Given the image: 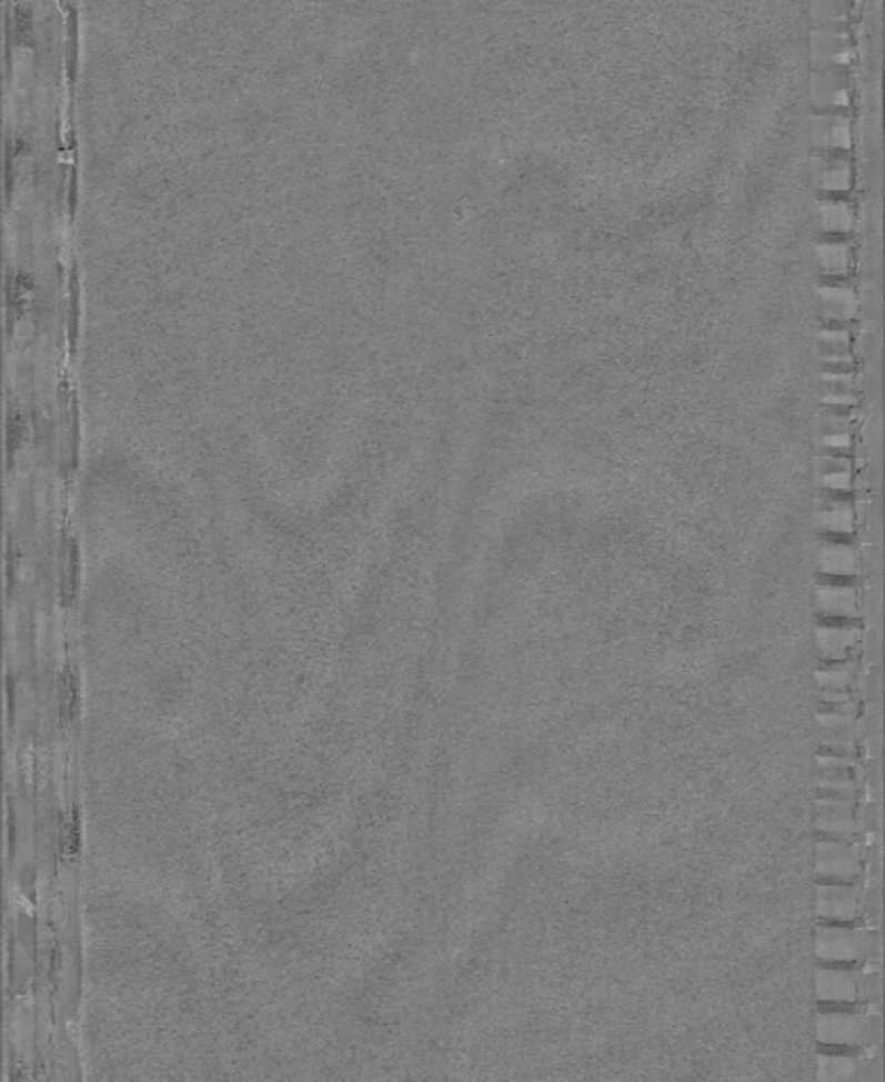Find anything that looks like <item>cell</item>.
Segmentation results:
<instances>
[{
  "label": "cell",
  "instance_id": "cell-31",
  "mask_svg": "<svg viewBox=\"0 0 885 1082\" xmlns=\"http://www.w3.org/2000/svg\"><path fill=\"white\" fill-rule=\"evenodd\" d=\"M824 407H831V409H856L858 407V395H856V391L824 390Z\"/></svg>",
  "mask_w": 885,
  "mask_h": 1082
},
{
  "label": "cell",
  "instance_id": "cell-11",
  "mask_svg": "<svg viewBox=\"0 0 885 1082\" xmlns=\"http://www.w3.org/2000/svg\"><path fill=\"white\" fill-rule=\"evenodd\" d=\"M816 628V643L824 662H842L861 643L863 630L856 620H828Z\"/></svg>",
  "mask_w": 885,
  "mask_h": 1082
},
{
  "label": "cell",
  "instance_id": "cell-16",
  "mask_svg": "<svg viewBox=\"0 0 885 1082\" xmlns=\"http://www.w3.org/2000/svg\"><path fill=\"white\" fill-rule=\"evenodd\" d=\"M856 527V512L845 493H828L821 508V529L826 535L845 538L852 535Z\"/></svg>",
  "mask_w": 885,
  "mask_h": 1082
},
{
  "label": "cell",
  "instance_id": "cell-21",
  "mask_svg": "<svg viewBox=\"0 0 885 1082\" xmlns=\"http://www.w3.org/2000/svg\"><path fill=\"white\" fill-rule=\"evenodd\" d=\"M854 0H809V18L814 26H842L849 22Z\"/></svg>",
  "mask_w": 885,
  "mask_h": 1082
},
{
  "label": "cell",
  "instance_id": "cell-9",
  "mask_svg": "<svg viewBox=\"0 0 885 1082\" xmlns=\"http://www.w3.org/2000/svg\"><path fill=\"white\" fill-rule=\"evenodd\" d=\"M809 142L816 151H849L852 121L845 110H816L809 121Z\"/></svg>",
  "mask_w": 885,
  "mask_h": 1082
},
{
  "label": "cell",
  "instance_id": "cell-24",
  "mask_svg": "<svg viewBox=\"0 0 885 1082\" xmlns=\"http://www.w3.org/2000/svg\"><path fill=\"white\" fill-rule=\"evenodd\" d=\"M858 730H839V732H822V749L828 753L839 755H856L858 751Z\"/></svg>",
  "mask_w": 885,
  "mask_h": 1082
},
{
  "label": "cell",
  "instance_id": "cell-30",
  "mask_svg": "<svg viewBox=\"0 0 885 1082\" xmlns=\"http://www.w3.org/2000/svg\"><path fill=\"white\" fill-rule=\"evenodd\" d=\"M824 369L849 370L854 367V355L849 349H822Z\"/></svg>",
  "mask_w": 885,
  "mask_h": 1082
},
{
  "label": "cell",
  "instance_id": "cell-26",
  "mask_svg": "<svg viewBox=\"0 0 885 1082\" xmlns=\"http://www.w3.org/2000/svg\"><path fill=\"white\" fill-rule=\"evenodd\" d=\"M852 334L845 322H826L821 330L822 349H849Z\"/></svg>",
  "mask_w": 885,
  "mask_h": 1082
},
{
  "label": "cell",
  "instance_id": "cell-25",
  "mask_svg": "<svg viewBox=\"0 0 885 1082\" xmlns=\"http://www.w3.org/2000/svg\"><path fill=\"white\" fill-rule=\"evenodd\" d=\"M60 854L66 861H70L79 848H81V824H79V819L77 816H68V819H62L60 823Z\"/></svg>",
  "mask_w": 885,
  "mask_h": 1082
},
{
  "label": "cell",
  "instance_id": "cell-34",
  "mask_svg": "<svg viewBox=\"0 0 885 1082\" xmlns=\"http://www.w3.org/2000/svg\"><path fill=\"white\" fill-rule=\"evenodd\" d=\"M849 700H852L849 690H821L822 704L835 707V704H843V702H849Z\"/></svg>",
  "mask_w": 885,
  "mask_h": 1082
},
{
  "label": "cell",
  "instance_id": "cell-17",
  "mask_svg": "<svg viewBox=\"0 0 885 1082\" xmlns=\"http://www.w3.org/2000/svg\"><path fill=\"white\" fill-rule=\"evenodd\" d=\"M854 208L839 196L822 197L818 201V224L826 236H847L854 229Z\"/></svg>",
  "mask_w": 885,
  "mask_h": 1082
},
{
  "label": "cell",
  "instance_id": "cell-28",
  "mask_svg": "<svg viewBox=\"0 0 885 1082\" xmlns=\"http://www.w3.org/2000/svg\"><path fill=\"white\" fill-rule=\"evenodd\" d=\"M822 381L824 390H858V377L852 370L824 369Z\"/></svg>",
  "mask_w": 885,
  "mask_h": 1082
},
{
  "label": "cell",
  "instance_id": "cell-5",
  "mask_svg": "<svg viewBox=\"0 0 885 1082\" xmlns=\"http://www.w3.org/2000/svg\"><path fill=\"white\" fill-rule=\"evenodd\" d=\"M871 1015L861 1011H824L818 1018V1042L826 1046L861 1049L868 1044Z\"/></svg>",
  "mask_w": 885,
  "mask_h": 1082
},
{
  "label": "cell",
  "instance_id": "cell-12",
  "mask_svg": "<svg viewBox=\"0 0 885 1082\" xmlns=\"http://www.w3.org/2000/svg\"><path fill=\"white\" fill-rule=\"evenodd\" d=\"M816 994L821 1002H858V971L842 966H821L816 976Z\"/></svg>",
  "mask_w": 885,
  "mask_h": 1082
},
{
  "label": "cell",
  "instance_id": "cell-3",
  "mask_svg": "<svg viewBox=\"0 0 885 1082\" xmlns=\"http://www.w3.org/2000/svg\"><path fill=\"white\" fill-rule=\"evenodd\" d=\"M809 60L814 70H845L854 62V39L849 28L814 26L809 34Z\"/></svg>",
  "mask_w": 885,
  "mask_h": 1082
},
{
  "label": "cell",
  "instance_id": "cell-23",
  "mask_svg": "<svg viewBox=\"0 0 885 1082\" xmlns=\"http://www.w3.org/2000/svg\"><path fill=\"white\" fill-rule=\"evenodd\" d=\"M818 685L821 690H849L854 679H856V664L842 662H831V667L818 671Z\"/></svg>",
  "mask_w": 885,
  "mask_h": 1082
},
{
  "label": "cell",
  "instance_id": "cell-15",
  "mask_svg": "<svg viewBox=\"0 0 885 1082\" xmlns=\"http://www.w3.org/2000/svg\"><path fill=\"white\" fill-rule=\"evenodd\" d=\"M845 236H826L816 243V259L826 280H845L852 269V243Z\"/></svg>",
  "mask_w": 885,
  "mask_h": 1082
},
{
  "label": "cell",
  "instance_id": "cell-13",
  "mask_svg": "<svg viewBox=\"0 0 885 1082\" xmlns=\"http://www.w3.org/2000/svg\"><path fill=\"white\" fill-rule=\"evenodd\" d=\"M822 303V318L826 322H849L858 313V297L852 285L843 280H828L818 288Z\"/></svg>",
  "mask_w": 885,
  "mask_h": 1082
},
{
  "label": "cell",
  "instance_id": "cell-4",
  "mask_svg": "<svg viewBox=\"0 0 885 1082\" xmlns=\"http://www.w3.org/2000/svg\"><path fill=\"white\" fill-rule=\"evenodd\" d=\"M816 913L826 922H856L864 913L863 890L856 882H821L816 894Z\"/></svg>",
  "mask_w": 885,
  "mask_h": 1082
},
{
  "label": "cell",
  "instance_id": "cell-6",
  "mask_svg": "<svg viewBox=\"0 0 885 1082\" xmlns=\"http://www.w3.org/2000/svg\"><path fill=\"white\" fill-rule=\"evenodd\" d=\"M816 829L822 835L852 840L856 838L863 826L856 816V800L854 798H833L821 795L816 801Z\"/></svg>",
  "mask_w": 885,
  "mask_h": 1082
},
{
  "label": "cell",
  "instance_id": "cell-33",
  "mask_svg": "<svg viewBox=\"0 0 885 1082\" xmlns=\"http://www.w3.org/2000/svg\"><path fill=\"white\" fill-rule=\"evenodd\" d=\"M856 755H839V753H822L818 758V770H854Z\"/></svg>",
  "mask_w": 885,
  "mask_h": 1082
},
{
  "label": "cell",
  "instance_id": "cell-8",
  "mask_svg": "<svg viewBox=\"0 0 885 1082\" xmlns=\"http://www.w3.org/2000/svg\"><path fill=\"white\" fill-rule=\"evenodd\" d=\"M812 176L816 189L824 196H843L852 189L854 166L842 151H816L812 159Z\"/></svg>",
  "mask_w": 885,
  "mask_h": 1082
},
{
  "label": "cell",
  "instance_id": "cell-14",
  "mask_svg": "<svg viewBox=\"0 0 885 1082\" xmlns=\"http://www.w3.org/2000/svg\"><path fill=\"white\" fill-rule=\"evenodd\" d=\"M818 569L824 578H856L861 569L858 552L852 543L831 538L824 541L818 552Z\"/></svg>",
  "mask_w": 885,
  "mask_h": 1082
},
{
  "label": "cell",
  "instance_id": "cell-29",
  "mask_svg": "<svg viewBox=\"0 0 885 1082\" xmlns=\"http://www.w3.org/2000/svg\"><path fill=\"white\" fill-rule=\"evenodd\" d=\"M854 444L852 432H828L824 430L822 435V449L826 453H847Z\"/></svg>",
  "mask_w": 885,
  "mask_h": 1082
},
{
  "label": "cell",
  "instance_id": "cell-10",
  "mask_svg": "<svg viewBox=\"0 0 885 1082\" xmlns=\"http://www.w3.org/2000/svg\"><path fill=\"white\" fill-rule=\"evenodd\" d=\"M809 100L816 110H845L852 102V81L845 70H814Z\"/></svg>",
  "mask_w": 885,
  "mask_h": 1082
},
{
  "label": "cell",
  "instance_id": "cell-20",
  "mask_svg": "<svg viewBox=\"0 0 885 1082\" xmlns=\"http://www.w3.org/2000/svg\"><path fill=\"white\" fill-rule=\"evenodd\" d=\"M858 779L854 777V770H821L818 779V791L821 795H833V798H854L858 795Z\"/></svg>",
  "mask_w": 885,
  "mask_h": 1082
},
{
  "label": "cell",
  "instance_id": "cell-27",
  "mask_svg": "<svg viewBox=\"0 0 885 1082\" xmlns=\"http://www.w3.org/2000/svg\"><path fill=\"white\" fill-rule=\"evenodd\" d=\"M854 409H831L824 407L822 411V428L828 432H852V419Z\"/></svg>",
  "mask_w": 885,
  "mask_h": 1082
},
{
  "label": "cell",
  "instance_id": "cell-18",
  "mask_svg": "<svg viewBox=\"0 0 885 1082\" xmlns=\"http://www.w3.org/2000/svg\"><path fill=\"white\" fill-rule=\"evenodd\" d=\"M822 487L828 493H847L852 489V461L839 453H826L821 459Z\"/></svg>",
  "mask_w": 885,
  "mask_h": 1082
},
{
  "label": "cell",
  "instance_id": "cell-22",
  "mask_svg": "<svg viewBox=\"0 0 885 1082\" xmlns=\"http://www.w3.org/2000/svg\"><path fill=\"white\" fill-rule=\"evenodd\" d=\"M79 704H81L79 681H77L74 672L70 671V669H64V672L60 674V681H58V707H60V717L64 721H72L74 714L79 713Z\"/></svg>",
  "mask_w": 885,
  "mask_h": 1082
},
{
  "label": "cell",
  "instance_id": "cell-2",
  "mask_svg": "<svg viewBox=\"0 0 885 1082\" xmlns=\"http://www.w3.org/2000/svg\"><path fill=\"white\" fill-rule=\"evenodd\" d=\"M816 873L822 882H856L863 875V850L842 838L816 844Z\"/></svg>",
  "mask_w": 885,
  "mask_h": 1082
},
{
  "label": "cell",
  "instance_id": "cell-32",
  "mask_svg": "<svg viewBox=\"0 0 885 1082\" xmlns=\"http://www.w3.org/2000/svg\"><path fill=\"white\" fill-rule=\"evenodd\" d=\"M882 996V981L877 974L858 973V1000L875 1002Z\"/></svg>",
  "mask_w": 885,
  "mask_h": 1082
},
{
  "label": "cell",
  "instance_id": "cell-1",
  "mask_svg": "<svg viewBox=\"0 0 885 1082\" xmlns=\"http://www.w3.org/2000/svg\"><path fill=\"white\" fill-rule=\"evenodd\" d=\"M877 952V934L861 926H818L816 953L822 964H856Z\"/></svg>",
  "mask_w": 885,
  "mask_h": 1082
},
{
  "label": "cell",
  "instance_id": "cell-19",
  "mask_svg": "<svg viewBox=\"0 0 885 1082\" xmlns=\"http://www.w3.org/2000/svg\"><path fill=\"white\" fill-rule=\"evenodd\" d=\"M861 1074V1061L854 1055H828L818 1058V1081H854Z\"/></svg>",
  "mask_w": 885,
  "mask_h": 1082
},
{
  "label": "cell",
  "instance_id": "cell-7",
  "mask_svg": "<svg viewBox=\"0 0 885 1082\" xmlns=\"http://www.w3.org/2000/svg\"><path fill=\"white\" fill-rule=\"evenodd\" d=\"M816 607L828 620H858L861 594L849 578H826L816 588Z\"/></svg>",
  "mask_w": 885,
  "mask_h": 1082
}]
</instances>
